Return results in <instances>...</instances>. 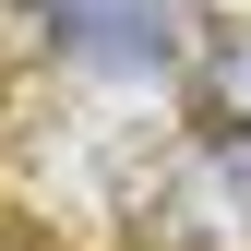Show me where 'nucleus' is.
<instances>
[{
  "mask_svg": "<svg viewBox=\"0 0 251 251\" xmlns=\"http://www.w3.org/2000/svg\"><path fill=\"white\" fill-rule=\"evenodd\" d=\"M155 251H251V132H192L144 203Z\"/></svg>",
  "mask_w": 251,
  "mask_h": 251,
  "instance_id": "1",
  "label": "nucleus"
},
{
  "mask_svg": "<svg viewBox=\"0 0 251 251\" xmlns=\"http://www.w3.org/2000/svg\"><path fill=\"white\" fill-rule=\"evenodd\" d=\"M36 24L84 72H168L179 60V0H36Z\"/></svg>",
  "mask_w": 251,
  "mask_h": 251,
  "instance_id": "2",
  "label": "nucleus"
},
{
  "mask_svg": "<svg viewBox=\"0 0 251 251\" xmlns=\"http://www.w3.org/2000/svg\"><path fill=\"white\" fill-rule=\"evenodd\" d=\"M203 132H251V48H215V72H203Z\"/></svg>",
  "mask_w": 251,
  "mask_h": 251,
  "instance_id": "3",
  "label": "nucleus"
}]
</instances>
